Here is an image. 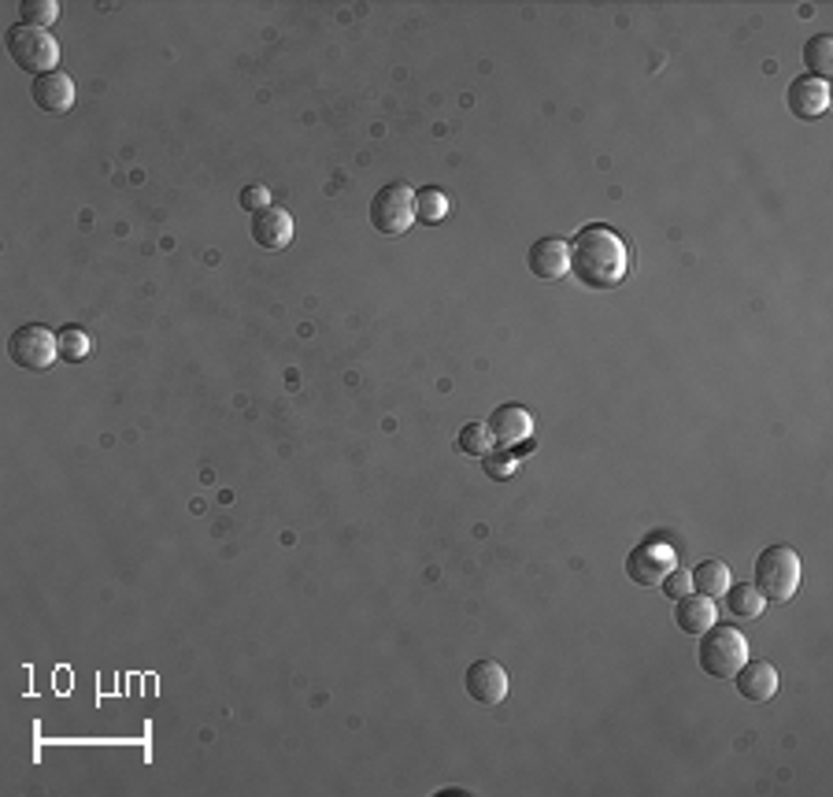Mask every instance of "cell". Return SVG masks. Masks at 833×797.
<instances>
[{
  "instance_id": "cell-18",
  "label": "cell",
  "mask_w": 833,
  "mask_h": 797,
  "mask_svg": "<svg viewBox=\"0 0 833 797\" xmlns=\"http://www.w3.org/2000/svg\"><path fill=\"white\" fill-rule=\"evenodd\" d=\"M722 597H726V608L737 619H755V616H763V608H766V597L755 590V582H737V586L730 582V590Z\"/></svg>"
},
{
  "instance_id": "cell-15",
  "label": "cell",
  "mask_w": 833,
  "mask_h": 797,
  "mask_svg": "<svg viewBox=\"0 0 833 797\" xmlns=\"http://www.w3.org/2000/svg\"><path fill=\"white\" fill-rule=\"evenodd\" d=\"M678 608H674V624L685 630V635H704V630L715 624V601L711 597H704V594H689V597H682V601H674Z\"/></svg>"
},
{
  "instance_id": "cell-3",
  "label": "cell",
  "mask_w": 833,
  "mask_h": 797,
  "mask_svg": "<svg viewBox=\"0 0 833 797\" xmlns=\"http://www.w3.org/2000/svg\"><path fill=\"white\" fill-rule=\"evenodd\" d=\"M696 660L711 679H733V675L744 668V660H749V638H744L737 627L711 624L704 635H700Z\"/></svg>"
},
{
  "instance_id": "cell-11",
  "label": "cell",
  "mask_w": 833,
  "mask_h": 797,
  "mask_svg": "<svg viewBox=\"0 0 833 797\" xmlns=\"http://www.w3.org/2000/svg\"><path fill=\"white\" fill-rule=\"evenodd\" d=\"M30 97H33V104H38L41 112H52V116L71 112V108H74V82H71V74H67V71L38 74L33 86H30Z\"/></svg>"
},
{
  "instance_id": "cell-12",
  "label": "cell",
  "mask_w": 833,
  "mask_h": 797,
  "mask_svg": "<svg viewBox=\"0 0 833 797\" xmlns=\"http://www.w3.org/2000/svg\"><path fill=\"white\" fill-rule=\"evenodd\" d=\"M526 260H530V271L538 275L541 282H560L566 279V271H571V246L560 238H541V241H533Z\"/></svg>"
},
{
  "instance_id": "cell-20",
  "label": "cell",
  "mask_w": 833,
  "mask_h": 797,
  "mask_svg": "<svg viewBox=\"0 0 833 797\" xmlns=\"http://www.w3.org/2000/svg\"><path fill=\"white\" fill-rule=\"evenodd\" d=\"M493 446H496V438H493V430H489V424H466L460 430V438H455V449L478 460H482L485 452H493Z\"/></svg>"
},
{
  "instance_id": "cell-2",
  "label": "cell",
  "mask_w": 833,
  "mask_h": 797,
  "mask_svg": "<svg viewBox=\"0 0 833 797\" xmlns=\"http://www.w3.org/2000/svg\"><path fill=\"white\" fill-rule=\"evenodd\" d=\"M800 579H804V564H800L796 549L766 546L760 557H755V590L766 597V605L793 601V594L800 590Z\"/></svg>"
},
{
  "instance_id": "cell-22",
  "label": "cell",
  "mask_w": 833,
  "mask_h": 797,
  "mask_svg": "<svg viewBox=\"0 0 833 797\" xmlns=\"http://www.w3.org/2000/svg\"><path fill=\"white\" fill-rule=\"evenodd\" d=\"M19 16H22V23H27V27L49 30L56 19H60V4H56V0H22Z\"/></svg>"
},
{
  "instance_id": "cell-17",
  "label": "cell",
  "mask_w": 833,
  "mask_h": 797,
  "mask_svg": "<svg viewBox=\"0 0 833 797\" xmlns=\"http://www.w3.org/2000/svg\"><path fill=\"white\" fill-rule=\"evenodd\" d=\"M449 216H452V201H449V193H444V190H438V186H426V190L415 193V223L438 227Z\"/></svg>"
},
{
  "instance_id": "cell-4",
  "label": "cell",
  "mask_w": 833,
  "mask_h": 797,
  "mask_svg": "<svg viewBox=\"0 0 833 797\" xmlns=\"http://www.w3.org/2000/svg\"><path fill=\"white\" fill-rule=\"evenodd\" d=\"M4 46H8V57L19 63L27 74H49V71H60L56 63H60V41H56L49 30L41 27H27V23H16L4 34Z\"/></svg>"
},
{
  "instance_id": "cell-19",
  "label": "cell",
  "mask_w": 833,
  "mask_h": 797,
  "mask_svg": "<svg viewBox=\"0 0 833 797\" xmlns=\"http://www.w3.org/2000/svg\"><path fill=\"white\" fill-rule=\"evenodd\" d=\"M804 68L811 71V79L826 82L833 74V38L830 34H815L804 46Z\"/></svg>"
},
{
  "instance_id": "cell-24",
  "label": "cell",
  "mask_w": 833,
  "mask_h": 797,
  "mask_svg": "<svg viewBox=\"0 0 833 797\" xmlns=\"http://www.w3.org/2000/svg\"><path fill=\"white\" fill-rule=\"evenodd\" d=\"M660 586H663V594L671 597V601H682V597L693 594V575H689V571H671Z\"/></svg>"
},
{
  "instance_id": "cell-8",
  "label": "cell",
  "mask_w": 833,
  "mask_h": 797,
  "mask_svg": "<svg viewBox=\"0 0 833 797\" xmlns=\"http://www.w3.org/2000/svg\"><path fill=\"white\" fill-rule=\"evenodd\" d=\"M466 694L474 697L478 705H500L508 697V668H500L496 660H474L471 668H466Z\"/></svg>"
},
{
  "instance_id": "cell-7",
  "label": "cell",
  "mask_w": 833,
  "mask_h": 797,
  "mask_svg": "<svg viewBox=\"0 0 833 797\" xmlns=\"http://www.w3.org/2000/svg\"><path fill=\"white\" fill-rule=\"evenodd\" d=\"M678 552L666 538H644L626 552V575L638 586H655L674 571Z\"/></svg>"
},
{
  "instance_id": "cell-14",
  "label": "cell",
  "mask_w": 833,
  "mask_h": 797,
  "mask_svg": "<svg viewBox=\"0 0 833 797\" xmlns=\"http://www.w3.org/2000/svg\"><path fill=\"white\" fill-rule=\"evenodd\" d=\"M737 679V694L744 697V701H771V697L777 694V668L766 660H744V668L733 675Z\"/></svg>"
},
{
  "instance_id": "cell-1",
  "label": "cell",
  "mask_w": 833,
  "mask_h": 797,
  "mask_svg": "<svg viewBox=\"0 0 833 797\" xmlns=\"http://www.w3.org/2000/svg\"><path fill=\"white\" fill-rule=\"evenodd\" d=\"M571 275L589 290H615L630 275V249L615 230L589 223L571 241Z\"/></svg>"
},
{
  "instance_id": "cell-6",
  "label": "cell",
  "mask_w": 833,
  "mask_h": 797,
  "mask_svg": "<svg viewBox=\"0 0 833 797\" xmlns=\"http://www.w3.org/2000/svg\"><path fill=\"white\" fill-rule=\"evenodd\" d=\"M8 357L22 371H49L60 360V338L49 327L27 323L8 338Z\"/></svg>"
},
{
  "instance_id": "cell-23",
  "label": "cell",
  "mask_w": 833,
  "mask_h": 797,
  "mask_svg": "<svg viewBox=\"0 0 833 797\" xmlns=\"http://www.w3.org/2000/svg\"><path fill=\"white\" fill-rule=\"evenodd\" d=\"M482 468H485L489 479L504 482V479H511V475L519 471V457H515L511 449H504V452H485V457H482Z\"/></svg>"
},
{
  "instance_id": "cell-5",
  "label": "cell",
  "mask_w": 833,
  "mask_h": 797,
  "mask_svg": "<svg viewBox=\"0 0 833 797\" xmlns=\"http://www.w3.org/2000/svg\"><path fill=\"white\" fill-rule=\"evenodd\" d=\"M371 227L385 238H400L415 227V190L408 182H389L371 201Z\"/></svg>"
},
{
  "instance_id": "cell-10",
  "label": "cell",
  "mask_w": 833,
  "mask_h": 797,
  "mask_svg": "<svg viewBox=\"0 0 833 797\" xmlns=\"http://www.w3.org/2000/svg\"><path fill=\"white\" fill-rule=\"evenodd\" d=\"M252 241L267 252H282L289 249V241H293V216L285 212V208H263V212L252 216Z\"/></svg>"
},
{
  "instance_id": "cell-9",
  "label": "cell",
  "mask_w": 833,
  "mask_h": 797,
  "mask_svg": "<svg viewBox=\"0 0 833 797\" xmlns=\"http://www.w3.org/2000/svg\"><path fill=\"white\" fill-rule=\"evenodd\" d=\"M785 104L796 119H822L830 112V82L800 74V79H793V86H789Z\"/></svg>"
},
{
  "instance_id": "cell-16",
  "label": "cell",
  "mask_w": 833,
  "mask_h": 797,
  "mask_svg": "<svg viewBox=\"0 0 833 797\" xmlns=\"http://www.w3.org/2000/svg\"><path fill=\"white\" fill-rule=\"evenodd\" d=\"M689 575H693V594H704L711 601L730 590V568L722 560H700Z\"/></svg>"
},
{
  "instance_id": "cell-13",
  "label": "cell",
  "mask_w": 833,
  "mask_h": 797,
  "mask_svg": "<svg viewBox=\"0 0 833 797\" xmlns=\"http://www.w3.org/2000/svg\"><path fill=\"white\" fill-rule=\"evenodd\" d=\"M489 430H493L496 446H504V449L526 446L533 438V416L522 405H500L496 412L489 416Z\"/></svg>"
},
{
  "instance_id": "cell-25",
  "label": "cell",
  "mask_w": 833,
  "mask_h": 797,
  "mask_svg": "<svg viewBox=\"0 0 833 797\" xmlns=\"http://www.w3.org/2000/svg\"><path fill=\"white\" fill-rule=\"evenodd\" d=\"M241 208L244 212H263V208H271V190L267 186H244L241 190Z\"/></svg>"
},
{
  "instance_id": "cell-21",
  "label": "cell",
  "mask_w": 833,
  "mask_h": 797,
  "mask_svg": "<svg viewBox=\"0 0 833 797\" xmlns=\"http://www.w3.org/2000/svg\"><path fill=\"white\" fill-rule=\"evenodd\" d=\"M56 338H60V357L67 363H82L89 352H93V338H89L82 327H63V330H56Z\"/></svg>"
}]
</instances>
